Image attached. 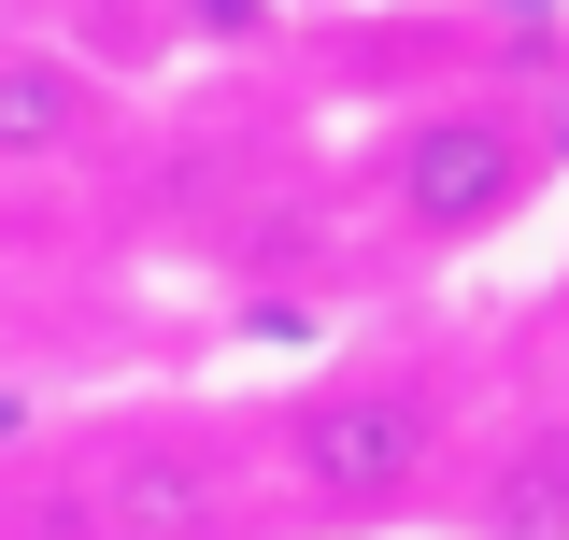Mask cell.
Here are the masks:
<instances>
[{
  "label": "cell",
  "instance_id": "5b68a950",
  "mask_svg": "<svg viewBox=\"0 0 569 540\" xmlns=\"http://www.w3.org/2000/svg\"><path fill=\"white\" fill-rule=\"evenodd\" d=\"M470 527H485V540H569V456H556V441L498 456V483L470 498Z\"/></svg>",
  "mask_w": 569,
  "mask_h": 540
},
{
  "label": "cell",
  "instance_id": "30bf717a",
  "mask_svg": "<svg viewBox=\"0 0 569 540\" xmlns=\"http://www.w3.org/2000/svg\"><path fill=\"white\" fill-rule=\"evenodd\" d=\"M541 441H556V456H569V412H556V427H541Z\"/></svg>",
  "mask_w": 569,
  "mask_h": 540
},
{
  "label": "cell",
  "instance_id": "52a82bcc",
  "mask_svg": "<svg viewBox=\"0 0 569 540\" xmlns=\"http://www.w3.org/2000/svg\"><path fill=\"white\" fill-rule=\"evenodd\" d=\"M485 43L498 58H556V0H485Z\"/></svg>",
  "mask_w": 569,
  "mask_h": 540
},
{
  "label": "cell",
  "instance_id": "277c9868",
  "mask_svg": "<svg viewBox=\"0 0 569 540\" xmlns=\"http://www.w3.org/2000/svg\"><path fill=\"white\" fill-rule=\"evenodd\" d=\"M86 129H100L86 71H71V58H43V43H0V157L29 171V157H71Z\"/></svg>",
  "mask_w": 569,
  "mask_h": 540
},
{
  "label": "cell",
  "instance_id": "8992f818",
  "mask_svg": "<svg viewBox=\"0 0 569 540\" xmlns=\"http://www.w3.org/2000/svg\"><path fill=\"white\" fill-rule=\"evenodd\" d=\"M14 540H100L86 527V470H43L29 498H14Z\"/></svg>",
  "mask_w": 569,
  "mask_h": 540
},
{
  "label": "cell",
  "instance_id": "3957f363",
  "mask_svg": "<svg viewBox=\"0 0 569 540\" xmlns=\"http://www.w3.org/2000/svg\"><path fill=\"white\" fill-rule=\"evenodd\" d=\"M228 512H242V470L186 427H142L114 456H86V527L100 540H228Z\"/></svg>",
  "mask_w": 569,
  "mask_h": 540
},
{
  "label": "cell",
  "instance_id": "ba28073f",
  "mask_svg": "<svg viewBox=\"0 0 569 540\" xmlns=\"http://www.w3.org/2000/svg\"><path fill=\"white\" fill-rule=\"evenodd\" d=\"M186 29L200 43H242V29H271V0H186Z\"/></svg>",
  "mask_w": 569,
  "mask_h": 540
},
{
  "label": "cell",
  "instance_id": "6da1fadb",
  "mask_svg": "<svg viewBox=\"0 0 569 540\" xmlns=\"http://www.w3.org/2000/svg\"><path fill=\"white\" fill-rule=\"evenodd\" d=\"M284 470H299V498H313L328 527H385V512H413L427 470H441V399H427L413 370L313 384V399L284 412Z\"/></svg>",
  "mask_w": 569,
  "mask_h": 540
},
{
  "label": "cell",
  "instance_id": "7a4b0ae2",
  "mask_svg": "<svg viewBox=\"0 0 569 540\" xmlns=\"http://www.w3.org/2000/svg\"><path fill=\"white\" fill-rule=\"evenodd\" d=\"M527 186H541V142H527L512 100H441V114L399 129V213L427 242H485Z\"/></svg>",
  "mask_w": 569,
  "mask_h": 540
},
{
  "label": "cell",
  "instance_id": "9c48e42d",
  "mask_svg": "<svg viewBox=\"0 0 569 540\" xmlns=\"http://www.w3.org/2000/svg\"><path fill=\"white\" fill-rule=\"evenodd\" d=\"M100 14H114V29H129V14H171V0H100Z\"/></svg>",
  "mask_w": 569,
  "mask_h": 540
}]
</instances>
